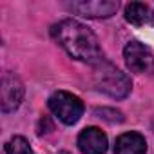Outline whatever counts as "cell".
<instances>
[{
  "mask_svg": "<svg viewBox=\"0 0 154 154\" xmlns=\"http://www.w3.org/2000/svg\"><path fill=\"white\" fill-rule=\"evenodd\" d=\"M53 38L76 60L98 63L102 58V49L94 33L76 20H62L53 27Z\"/></svg>",
  "mask_w": 154,
  "mask_h": 154,
  "instance_id": "1",
  "label": "cell"
},
{
  "mask_svg": "<svg viewBox=\"0 0 154 154\" xmlns=\"http://www.w3.org/2000/svg\"><path fill=\"white\" fill-rule=\"evenodd\" d=\"M93 80H94V87L109 94L111 98H125L132 89L129 76L122 72L116 65L105 60H100L98 63H94Z\"/></svg>",
  "mask_w": 154,
  "mask_h": 154,
  "instance_id": "2",
  "label": "cell"
},
{
  "mask_svg": "<svg viewBox=\"0 0 154 154\" xmlns=\"http://www.w3.org/2000/svg\"><path fill=\"white\" fill-rule=\"evenodd\" d=\"M51 112L65 125H74L84 114V103L78 96L67 91H56L47 102Z\"/></svg>",
  "mask_w": 154,
  "mask_h": 154,
  "instance_id": "3",
  "label": "cell"
},
{
  "mask_svg": "<svg viewBox=\"0 0 154 154\" xmlns=\"http://www.w3.org/2000/svg\"><path fill=\"white\" fill-rule=\"evenodd\" d=\"M127 67L138 74H154V54L141 42H129L123 49Z\"/></svg>",
  "mask_w": 154,
  "mask_h": 154,
  "instance_id": "4",
  "label": "cell"
},
{
  "mask_svg": "<svg viewBox=\"0 0 154 154\" xmlns=\"http://www.w3.org/2000/svg\"><path fill=\"white\" fill-rule=\"evenodd\" d=\"M67 9L82 15V17H89V18H107L111 15L116 13L118 9V2L114 0H87V2H71L67 4Z\"/></svg>",
  "mask_w": 154,
  "mask_h": 154,
  "instance_id": "5",
  "label": "cell"
},
{
  "mask_svg": "<svg viewBox=\"0 0 154 154\" xmlns=\"http://www.w3.org/2000/svg\"><path fill=\"white\" fill-rule=\"evenodd\" d=\"M24 98V84L13 72L2 76V112H13Z\"/></svg>",
  "mask_w": 154,
  "mask_h": 154,
  "instance_id": "6",
  "label": "cell"
},
{
  "mask_svg": "<svg viewBox=\"0 0 154 154\" xmlns=\"http://www.w3.org/2000/svg\"><path fill=\"white\" fill-rule=\"evenodd\" d=\"M107 145V136L98 127H87L78 136V149L82 154H105Z\"/></svg>",
  "mask_w": 154,
  "mask_h": 154,
  "instance_id": "7",
  "label": "cell"
},
{
  "mask_svg": "<svg viewBox=\"0 0 154 154\" xmlns=\"http://www.w3.org/2000/svg\"><path fill=\"white\" fill-rule=\"evenodd\" d=\"M147 141L140 132H125L116 140L114 154H145Z\"/></svg>",
  "mask_w": 154,
  "mask_h": 154,
  "instance_id": "8",
  "label": "cell"
},
{
  "mask_svg": "<svg viewBox=\"0 0 154 154\" xmlns=\"http://www.w3.org/2000/svg\"><path fill=\"white\" fill-rule=\"evenodd\" d=\"M125 20L132 26H154V9H150L145 4L131 2L125 8Z\"/></svg>",
  "mask_w": 154,
  "mask_h": 154,
  "instance_id": "9",
  "label": "cell"
},
{
  "mask_svg": "<svg viewBox=\"0 0 154 154\" xmlns=\"http://www.w3.org/2000/svg\"><path fill=\"white\" fill-rule=\"evenodd\" d=\"M6 154H35L29 141L22 136H13L6 143Z\"/></svg>",
  "mask_w": 154,
  "mask_h": 154,
  "instance_id": "10",
  "label": "cell"
}]
</instances>
